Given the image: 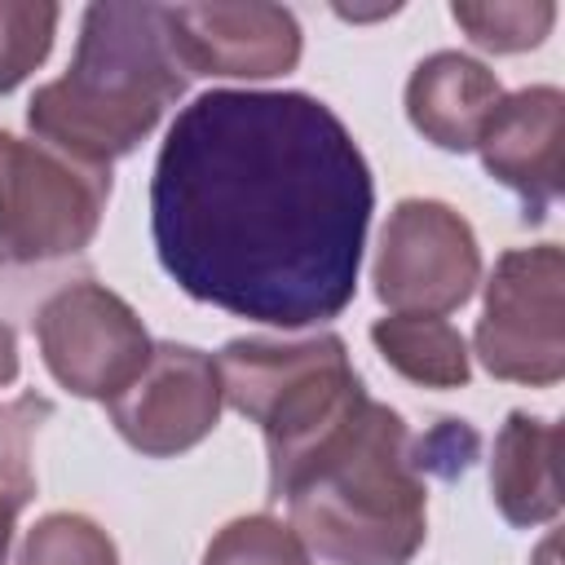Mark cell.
Instances as JSON below:
<instances>
[{
  "label": "cell",
  "instance_id": "cell-7",
  "mask_svg": "<svg viewBox=\"0 0 565 565\" xmlns=\"http://www.w3.org/2000/svg\"><path fill=\"white\" fill-rule=\"evenodd\" d=\"M35 340L49 375L93 402L119 397L154 353L141 318L124 296L102 282H71L53 291L35 313Z\"/></svg>",
  "mask_w": 565,
  "mask_h": 565
},
{
  "label": "cell",
  "instance_id": "cell-20",
  "mask_svg": "<svg viewBox=\"0 0 565 565\" xmlns=\"http://www.w3.org/2000/svg\"><path fill=\"white\" fill-rule=\"evenodd\" d=\"M22 371V358H18V335L9 322H0V388H9Z\"/></svg>",
  "mask_w": 565,
  "mask_h": 565
},
{
  "label": "cell",
  "instance_id": "cell-14",
  "mask_svg": "<svg viewBox=\"0 0 565 565\" xmlns=\"http://www.w3.org/2000/svg\"><path fill=\"white\" fill-rule=\"evenodd\" d=\"M371 344L402 380L424 384V388H463L472 375L468 344L446 318L388 313L371 327Z\"/></svg>",
  "mask_w": 565,
  "mask_h": 565
},
{
  "label": "cell",
  "instance_id": "cell-9",
  "mask_svg": "<svg viewBox=\"0 0 565 565\" xmlns=\"http://www.w3.org/2000/svg\"><path fill=\"white\" fill-rule=\"evenodd\" d=\"M221 375L216 358L194 344H154L141 375L106 402L115 433L150 459H172L194 450L221 419Z\"/></svg>",
  "mask_w": 565,
  "mask_h": 565
},
{
  "label": "cell",
  "instance_id": "cell-10",
  "mask_svg": "<svg viewBox=\"0 0 565 565\" xmlns=\"http://www.w3.org/2000/svg\"><path fill=\"white\" fill-rule=\"evenodd\" d=\"M168 40L185 75L274 79L296 71L305 35L282 4H163Z\"/></svg>",
  "mask_w": 565,
  "mask_h": 565
},
{
  "label": "cell",
  "instance_id": "cell-5",
  "mask_svg": "<svg viewBox=\"0 0 565 565\" xmlns=\"http://www.w3.org/2000/svg\"><path fill=\"white\" fill-rule=\"evenodd\" d=\"M110 199V168L79 163L49 141L0 128V260L40 265L93 243Z\"/></svg>",
  "mask_w": 565,
  "mask_h": 565
},
{
  "label": "cell",
  "instance_id": "cell-21",
  "mask_svg": "<svg viewBox=\"0 0 565 565\" xmlns=\"http://www.w3.org/2000/svg\"><path fill=\"white\" fill-rule=\"evenodd\" d=\"M22 503H26V499L0 490V565H4V556H9V539H13V521H18Z\"/></svg>",
  "mask_w": 565,
  "mask_h": 565
},
{
  "label": "cell",
  "instance_id": "cell-18",
  "mask_svg": "<svg viewBox=\"0 0 565 565\" xmlns=\"http://www.w3.org/2000/svg\"><path fill=\"white\" fill-rule=\"evenodd\" d=\"M62 9L49 0H0V93H13L53 49Z\"/></svg>",
  "mask_w": 565,
  "mask_h": 565
},
{
  "label": "cell",
  "instance_id": "cell-19",
  "mask_svg": "<svg viewBox=\"0 0 565 565\" xmlns=\"http://www.w3.org/2000/svg\"><path fill=\"white\" fill-rule=\"evenodd\" d=\"M53 415L49 397L22 393L9 406H0V490L31 499L35 494V477H31V437L40 428V419Z\"/></svg>",
  "mask_w": 565,
  "mask_h": 565
},
{
  "label": "cell",
  "instance_id": "cell-8",
  "mask_svg": "<svg viewBox=\"0 0 565 565\" xmlns=\"http://www.w3.org/2000/svg\"><path fill=\"white\" fill-rule=\"evenodd\" d=\"M375 296L393 313L441 318L481 282V247L472 225L441 199H402L375 247Z\"/></svg>",
  "mask_w": 565,
  "mask_h": 565
},
{
  "label": "cell",
  "instance_id": "cell-3",
  "mask_svg": "<svg viewBox=\"0 0 565 565\" xmlns=\"http://www.w3.org/2000/svg\"><path fill=\"white\" fill-rule=\"evenodd\" d=\"M185 79L163 4H88L66 75L35 88L26 124L53 150L110 168L154 132L163 110L185 93Z\"/></svg>",
  "mask_w": 565,
  "mask_h": 565
},
{
  "label": "cell",
  "instance_id": "cell-17",
  "mask_svg": "<svg viewBox=\"0 0 565 565\" xmlns=\"http://www.w3.org/2000/svg\"><path fill=\"white\" fill-rule=\"evenodd\" d=\"M203 565H313V556L287 521L252 512L216 530V539L203 552Z\"/></svg>",
  "mask_w": 565,
  "mask_h": 565
},
{
  "label": "cell",
  "instance_id": "cell-11",
  "mask_svg": "<svg viewBox=\"0 0 565 565\" xmlns=\"http://www.w3.org/2000/svg\"><path fill=\"white\" fill-rule=\"evenodd\" d=\"M486 172L521 194L530 216H543L565 185V93L552 84L521 88L499 102L477 137Z\"/></svg>",
  "mask_w": 565,
  "mask_h": 565
},
{
  "label": "cell",
  "instance_id": "cell-1",
  "mask_svg": "<svg viewBox=\"0 0 565 565\" xmlns=\"http://www.w3.org/2000/svg\"><path fill=\"white\" fill-rule=\"evenodd\" d=\"M375 207L344 119L309 93L212 88L168 128L150 230L168 278L234 318L300 331L358 296Z\"/></svg>",
  "mask_w": 565,
  "mask_h": 565
},
{
  "label": "cell",
  "instance_id": "cell-13",
  "mask_svg": "<svg viewBox=\"0 0 565 565\" xmlns=\"http://www.w3.org/2000/svg\"><path fill=\"white\" fill-rule=\"evenodd\" d=\"M561 428L552 419L512 411L494 437L490 459V494L508 525H543L561 512V481H556Z\"/></svg>",
  "mask_w": 565,
  "mask_h": 565
},
{
  "label": "cell",
  "instance_id": "cell-6",
  "mask_svg": "<svg viewBox=\"0 0 565 565\" xmlns=\"http://www.w3.org/2000/svg\"><path fill=\"white\" fill-rule=\"evenodd\" d=\"M565 256L556 243L512 247L486 282V309L472 331L477 362L508 384L552 388L565 375Z\"/></svg>",
  "mask_w": 565,
  "mask_h": 565
},
{
  "label": "cell",
  "instance_id": "cell-4",
  "mask_svg": "<svg viewBox=\"0 0 565 565\" xmlns=\"http://www.w3.org/2000/svg\"><path fill=\"white\" fill-rule=\"evenodd\" d=\"M221 397L260 424L269 450V486L282 481L331 428H340L366 388L340 335L313 340H230L216 353Z\"/></svg>",
  "mask_w": 565,
  "mask_h": 565
},
{
  "label": "cell",
  "instance_id": "cell-12",
  "mask_svg": "<svg viewBox=\"0 0 565 565\" xmlns=\"http://www.w3.org/2000/svg\"><path fill=\"white\" fill-rule=\"evenodd\" d=\"M503 84L494 71L468 53L441 49L424 57L406 79V115L424 141L437 150H477L481 128L503 102Z\"/></svg>",
  "mask_w": 565,
  "mask_h": 565
},
{
  "label": "cell",
  "instance_id": "cell-2",
  "mask_svg": "<svg viewBox=\"0 0 565 565\" xmlns=\"http://www.w3.org/2000/svg\"><path fill=\"white\" fill-rule=\"evenodd\" d=\"M291 530L331 565H406L428 539V490L397 411L366 397L282 481Z\"/></svg>",
  "mask_w": 565,
  "mask_h": 565
},
{
  "label": "cell",
  "instance_id": "cell-16",
  "mask_svg": "<svg viewBox=\"0 0 565 565\" xmlns=\"http://www.w3.org/2000/svg\"><path fill=\"white\" fill-rule=\"evenodd\" d=\"M18 565H119V552L93 516L49 512L26 530Z\"/></svg>",
  "mask_w": 565,
  "mask_h": 565
},
{
  "label": "cell",
  "instance_id": "cell-15",
  "mask_svg": "<svg viewBox=\"0 0 565 565\" xmlns=\"http://www.w3.org/2000/svg\"><path fill=\"white\" fill-rule=\"evenodd\" d=\"M450 18L468 31L472 44L490 49V53H525L534 44L547 40L552 22H556V4L552 0H455Z\"/></svg>",
  "mask_w": 565,
  "mask_h": 565
}]
</instances>
